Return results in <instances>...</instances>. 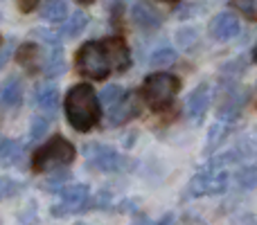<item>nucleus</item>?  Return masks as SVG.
<instances>
[{
  "label": "nucleus",
  "mask_w": 257,
  "mask_h": 225,
  "mask_svg": "<svg viewBox=\"0 0 257 225\" xmlns=\"http://www.w3.org/2000/svg\"><path fill=\"white\" fill-rule=\"evenodd\" d=\"M128 66H131V52L120 36L88 41L77 50V70L88 79L102 81L113 72H124Z\"/></svg>",
  "instance_id": "f257e3e1"
},
{
  "label": "nucleus",
  "mask_w": 257,
  "mask_h": 225,
  "mask_svg": "<svg viewBox=\"0 0 257 225\" xmlns=\"http://www.w3.org/2000/svg\"><path fill=\"white\" fill-rule=\"evenodd\" d=\"M63 111L70 126L79 133H88L99 122V97L88 84H77L68 90Z\"/></svg>",
  "instance_id": "f03ea898"
},
{
  "label": "nucleus",
  "mask_w": 257,
  "mask_h": 225,
  "mask_svg": "<svg viewBox=\"0 0 257 225\" xmlns=\"http://www.w3.org/2000/svg\"><path fill=\"white\" fill-rule=\"evenodd\" d=\"M178 88H181V81L174 75H169V72H154V75H149L145 79L140 95L151 111L163 113L174 104Z\"/></svg>",
  "instance_id": "7ed1b4c3"
},
{
  "label": "nucleus",
  "mask_w": 257,
  "mask_h": 225,
  "mask_svg": "<svg viewBox=\"0 0 257 225\" xmlns=\"http://www.w3.org/2000/svg\"><path fill=\"white\" fill-rule=\"evenodd\" d=\"M77 158V149L61 135H54L32 155V169L34 171H48L54 167H66Z\"/></svg>",
  "instance_id": "20e7f679"
},
{
  "label": "nucleus",
  "mask_w": 257,
  "mask_h": 225,
  "mask_svg": "<svg viewBox=\"0 0 257 225\" xmlns=\"http://www.w3.org/2000/svg\"><path fill=\"white\" fill-rule=\"evenodd\" d=\"M230 176L223 169H205V171L196 173L190 180L187 187V196H214V194H223L228 189Z\"/></svg>",
  "instance_id": "39448f33"
},
{
  "label": "nucleus",
  "mask_w": 257,
  "mask_h": 225,
  "mask_svg": "<svg viewBox=\"0 0 257 225\" xmlns=\"http://www.w3.org/2000/svg\"><path fill=\"white\" fill-rule=\"evenodd\" d=\"M88 185H68L61 189V203L54 205L52 207V214L54 216H66V214H75V212H81L86 209V203H88Z\"/></svg>",
  "instance_id": "423d86ee"
},
{
  "label": "nucleus",
  "mask_w": 257,
  "mask_h": 225,
  "mask_svg": "<svg viewBox=\"0 0 257 225\" xmlns=\"http://www.w3.org/2000/svg\"><path fill=\"white\" fill-rule=\"evenodd\" d=\"M86 160L93 164L99 171H120L122 164H124V158L117 153L111 146H102V144H88L86 146Z\"/></svg>",
  "instance_id": "0eeeda50"
},
{
  "label": "nucleus",
  "mask_w": 257,
  "mask_h": 225,
  "mask_svg": "<svg viewBox=\"0 0 257 225\" xmlns=\"http://www.w3.org/2000/svg\"><path fill=\"white\" fill-rule=\"evenodd\" d=\"M210 99H212V90H210V86L199 84L190 93V97H187V106H185L187 117H190L192 122H201L205 111H208V106H210Z\"/></svg>",
  "instance_id": "6e6552de"
},
{
  "label": "nucleus",
  "mask_w": 257,
  "mask_h": 225,
  "mask_svg": "<svg viewBox=\"0 0 257 225\" xmlns=\"http://www.w3.org/2000/svg\"><path fill=\"white\" fill-rule=\"evenodd\" d=\"M210 34L217 41H230L239 34V21H237L235 14L230 12H221L212 18L210 23Z\"/></svg>",
  "instance_id": "1a4fd4ad"
},
{
  "label": "nucleus",
  "mask_w": 257,
  "mask_h": 225,
  "mask_svg": "<svg viewBox=\"0 0 257 225\" xmlns=\"http://www.w3.org/2000/svg\"><path fill=\"white\" fill-rule=\"evenodd\" d=\"M18 63L25 66V70L30 72H39L41 68L45 66L43 63V54H41V48L36 43H25L18 48V54H16Z\"/></svg>",
  "instance_id": "9d476101"
},
{
  "label": "nucleus",
  "mask_w": 257,
  "mask_h": 225,
  "mask_svg": "<svg viewBox=\"0 0 257 225\" xmlns=\"http://www.w3.org/2000/svg\"><path fill=\"white\" fill-rule=\"evenodd\" d=\"M138 115V104H136V97L133 95L126 93V97L122 99L117 106H113L111 111H108V122L113 124V126H120V124L128 122L131 117H136Z\"/></svg>",
  "instance_id": "9b49d317"
},
{
  "label": "nucleus",
  "mask_w": 257,
  "mask_h": 225,
  "mask_svg": "<svg viewBox=\"0 0 257 225\" xmlns=\"http://www.w3.org/2000/svg\"><path fill=\"white\" fill-rule=\"evenodd\" d=\"M36 106L43 113H57L59 108V90L52 84H43L36 88Z\"/></svg>",
  "instance_id": "f8f14e48"
},
{
  "label": "nucleus",
  "mask_w": 257,
  "mask_h": 225,
  "mask_svg": "<svg viewBox=\"0 0 257 225\" xmlns=\"http://www.w3.org/2000/svg\"><path fill=\"white\" fill-rule=\"evenodd\" d=\"M23 102V86L18 79H7L0 88V104L5 108H14Z\"/></svg>",
  "instance_id": "ddd939ff"
},
{
  "label": "nucleus",
  "mask_w": 257,
  "mask_h": 225,
  "mask_svg": "<svg viewBox=\"0 0 257 225\" xmlns=\"http://www.w3.org/2000/svg\"><path fill=\"white\" fill-rule=\"evenodd\" d=\"M41 16H43L48 23H66V18H68L66 0H48V3L43 5Z\"/></svg>",
  "instance_id": "4468645a"
},
{
  "label": "nucleus",
  "mask_w": 257,
  "mask_h": 225,
  "mask_svg": "<svg viewBox=\"0 0 257 225\" xmlns=\"http://www.w3.org/2000/svg\"><path fill=\"white\" fill-rule=\"evenodd\" d=\"M133 21L142 27H158L160 25V16L145 3H138L133 7Z\"/></svg>",
  "instance_id": "2eb2a0df"
},
{
  "label": "nucleus",
  "mask_w": 257,
  "mask_h": 225,
  "mask_svg": "<svg viewBox=\"0 0 257 225\" xmlns=\"http://www.w3.org/2000/svg\"><path fill=\"white\" fill-rule=\"evenodd\" d=\"M21 153L23 149L16 140H0V167H12Z\"/></svg>",
  "instance_id": "dca6fc26"
},
{
  "label": "nucleus",
  "mask_w": 257,
  "mask_h": 225,
  "mask_svg": "<svg viewBox=\"0 0 257 225\" xmlns=\"http://www.w3.org/2000/svg\"><path fill=\"white\" fill-rule=\"evenodd\" d=\"M124 97H126V90L122 88V86H106V88L99 93V102H102L104 106H108V111H111L113 106H117Z\"/></svg>",
  "instance_id": "f3484780"
},
{
  "label": "nucleus",
  "mask_w": 257,
  "mask_h": 225,
  "mask_svg": "<svg viewBox=\"0 0 257 225\" xmlns=\"http://www.w3.org/2000/svg\"><path fill=\"white\" fill-rule=\"evenodd\" d=\"M86 23H88V16H86L84 12L72 14V16L66 18V23H63V34L66 36H77L86 27Z\"/></svg>",
  "instance_id": "a211bd4d"
},
{
  "label": "nucleus",
  "mask_w": 257,
  "mask_h": 225,
  "mask_svg": "<svg viewBox=\"0 0 257 225\" xmlns=\"http://www.w3.org/2000/svg\"><path fill=\"white\" fill-rule=\"evenodd\" d=\"M45 72H48L50 77H57V75H61L63 72V52H61V45L59 48H52V52H50V57H48V61H45Z\"/></svg>",
  "instance_id": "6ab92c4d"
},
{
  "label": "nucleus",
  "mask_w": 257,
  "mask_h": 225,
  "mask_svg": "<svg viewBox=\"0 0 257 225\" xmlns=\"http://www.w3.org/2000/svg\"><path fill=\"white\" fill-rule=\"evenodd\" d=\"M176 61V52H174L172 48H163V50H156L154 54H151L149 63L154 68H163V66H172V63Z\"/></svg>",
  "instance_id": "aec40b11"
},
{
  "label": "nucleus",
  "mask_w": 257,
  "mask_h": 225,
  "mask_svg": "<svg viewBox=\"0 0 257 225\" xmlns=\"http://www.w3.org/2000/svg\"><path fill=\"white\" fill-rule=\"evenodd\" d=\"M230 5L250 21H257V0H230Z\"/></svg>",
  "instance_id": "412c9836"
},
{
  "label": "nucleus",
  "mask_w": 257,
  "mask_h": 225,
  "mask_svg": "<svg viewBox=\"0 0 257 225\" xmlns=\"http://www.w3.org/2000/svg\"><path fill=\"white\" fill-rule=\"evenodd\" d=\"M16 191H18V182L0 178V198H5V196H12V194H16Z\"/></svg>",
  "instance_id": "4be33fe9"
},
{
  "label": "nucleus",
  "mask_w": 257,
  "mask_h": 225,
  "mask_svg": "<svg viewBox=\"0 0 257 225\" xmlns=\"http://www.w3.org/2000/svg\"><path fill=\"white\" fill-rule=\"evenodd\" d=\"M45 128H48V119H36L34 126H32V133H30V140H36V137L41 135V133H45Z\"/></svg>",
  "instance_id": "5701e85b"
},
{
  "label": "nucleus",
  "mask_w": 257,
  "mask_h": 225,
  "mask_svg": "<svg viewBox=\"0 0 257 225\" xmlns=\"http://www.w3.org/2000/svg\"><path fill=\"white\" fill-rule=\"evenodd\" d=\"M39 3L41 0H18V7H21V12H34Z\"/></svg>",
  "instance_id": "b1692460"
},
{
  "label": "nucleus",
  "mask_w": 257,
  "mask_h": 225,
  "mask_svg": "<svg viewBox=\"0 0 257 225\" xmlns=\"http://www.w3.org/2000/svg\"><path fill=\"white\" fill-rule=\"evenodd\" d=\"M253 61L257 63V43H255V48H253Z\"/></svg>",
  "instance_id": "393cba45"
},
{
  "label": "nucleus",
  "mask_w": 257,
  "mask_h": 225,
  "mask_svg": "<svg viewBox=\"0 0 257 225\" xmlns=\"http://www.w3.org/2000/svg\"><path fill=\"white\" fill-rule=\"evenodd\" d=\"M79 3H84V5H90V3H95V0H79Z\"/></svg>",
  "instance_id": "a878e982"
},
{
  "label": "nucleus",
  "mask_w": 257,
  "mask_h": 225,
  "mask_svg": "<svg viewBox=\"0 0 257 225\" xmlns=\"http://www.w3.org/2000/svg\"><path fill=\"white\" fill-rule=\"evenodd\" d=\"M163 3H176V0H163Z\"/></svg>",
  "instance_id": "bb28decb"
},
{
  "label": "nucleus",
  "mask_w": 257,
  "mask_h": 225,
  "mask_svg": "<svg viewBox=\"0 0 257 225\" xmlns=\"http://www.w3.org/2000/svg\"><path fill=\"white\" fill-rule=\"evenodd\" d=\"M140 225H151V223H140Z\"/></svg>",
  "instance_id": "cd10ccee"
},
{
  "label": "nucleus",
  "mask_w": 257,
  "mask_h": 225,
  "mask_svg": "<svg viewBox=\"0 0 257 225\" xmlns=\"http://www.w3.org/2000/svg\"><path fill=\"white\" fill-rule=\"evenodd\" d=\"M77 225H84V223H77Z\"/></svg>",
  "instance_id": "c85d7f7f"
}]
</instances>
